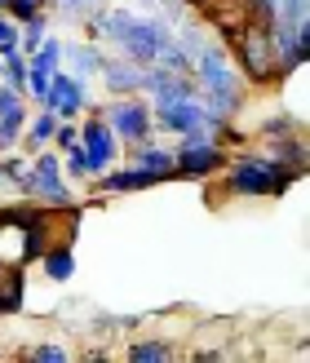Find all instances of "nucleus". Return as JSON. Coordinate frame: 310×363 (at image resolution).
Wrapping results in <instances>:
<instances>
[{
  "instance_id": "nucleus-11",
  "label": "nucleus",
  "mask_w": 310,
  "mask_h": 363,
  "mask_svg": "<svg viewBox=\"0 0 310 363\" xmlns=\"http://www.w3.org/2000/svg\"><path fill=\"white\" fill-rule=\"evenodd\" d=\"M147 98H151V102H182V98H195V80H191V71L147 67Z\"/></svg>"
},
{
  "instance_id": "nucleus-19",
  "label": "nucleus",
  "mask_w": 310,
  "mask_h": 363,
  "mask_svg": "<svg viewBox=\"0 0 310 363\" xmlns=\"http://www.w3.org/2000/svg\"><path fill=\"white\" fill-rule=\"evenodd\" d=\"M27 71H40V76H53V71H62V40H49L27 58Z\"/></svg>"
},
{
  "instance_id": "nucleus-23",
  "label": "nucleus",
  "mask_w": 310,
  "mask_h": 363,
  "mask_svg": "<svg viewBox=\"0 0 310 363\" xmlns=\"http://www.w3.org/2000/svg\"><path fill=\"white\" fill-rule=\"evenodd\" d=\"M58 155H62V173L71 182H89V160L80 151V142H76V147H67V151H58Z\"/></svg>"
},
{
  "instance_id": "nucleus-4",
  "label": "nucleus",
  "mask_w": 310,
  "mask_h": 363,
  "mask_svg": "<svg viewBox=\"0 0 310 363\" xmlns=\"http://www.w3.org/2000/svg\"><path fill=\"white\" fill-rule=\"evenodd\" d=\"M226 147L217 142L213 133L195 129V133H182L177 147H173V177H187V182H204V177H217L226 169Z\"/></svg>"
},
{
  "instance_id": "nucleus-14",
  "label": "nucleus",
  "mask_w": 310,
  "mask_h": 363,
  "mask_svg": "<svg viewBox=\"0 0 310 363\" xmlns=\"http://www.w3.org/2000/svg\"><path fill=\"white\" fill-rule=\"evenodd\" d=\"M129 164H138V169H147V173H155L160 182H169L173 177V151L169 147H160L155 138H147V142H133L129 147Z\"/></svg>"
},
{
  "instance_id": "nucleus-7",
  "label": "nucleus",
  "mask_w": 310,
  "mask_h": 363,
  "mask_svg": "<svg viewBox=\"0 0 310 363\" xmlns=\"http://www.w3.org/2000/svg\"><path fill=\"white\" fill-rule=\"evenodd\" d=\"M173 35V23L164 13H133V23H129V31L120 35V40L111 45V49H120V58H129V62H142V67H151L155 62V49L164 45Z\"/></svg>"
},
{
  "instance_id": "nucleus-12",
  "label": "nucleus",
  "mask_w": 310,
  "mask_h": 363,
  "mask_svg": "<svg viewBox=\"0 0 310 363\" xmlns=\"http://www.w3.org/2000/svg\"><path fill=\"white\" fill-rule=\"evenodd\" d=\"M62 62L71 67V76H76V80H94L98 71H102V62H106V53H102L98 40H67L62 45Z\"/></svg>"
},
{
  "instance_id": "nucleus-3",
  "label": "nucleus",
  "mask_w": 310,
  "mask_h": 363,
  "mask_svg": "<svg viewBox=\"0 0 310 363\" xmlns=\"http://www.w3.org/2000/svg\"><path fill=\"white\" fill-rule=\"evenodd\" d=\"M231 62H240L235 71L244 76V84H270V80H279V71H275V49H270V31L262 23H248L240 31H231Z\"/></svg>"
},
{
  "instance_id": "nucleus-10",
  "label": "nucleus",
  "mask_w": 310,
  "mask_h": 363,
  "mask_svg": "<svg viewBox=\"0 0 310 363\" xmlns=\"http://www.w3.org/2000/svg\"><path fill=\"white\" fill-rule=\"evenodd\" d=\"M102 89L111 98H129V94H147V67L129 62V58H106L102 62Z\"/></svg>"
},
{
  "instance_id": "nucleus-2",
  "label": "nucleus",
  "mask_w": 310,
  "mask_h": 363,
  "mask_svg": "<svg viewBox=\"0 0 310 363\" xmlns=\"http://www.w3.org/2000/svg\"><path fill=\"white\" fill-rule=\"evenodd\" d=\"M222 173H226L231 195H248V199L284 195L301 177L297 169H288V164H279V160H270V155H231Z\"/></svg>"
},
{
  "instance_id": "nucleus-9",
  "label": "nucleus",
  "mask_w": 310,
  "mask_h": 363,
  "mask_svg": "<svg viewBox=\"0 0 310 363\" xmlns=\"http://www.w3.org/2000/svg\"><path fill=\"white\" fill-rule=\"evenodd\" d=\"M84 102H89V89H84V80H76L71 71H53V80H49V98H45V106L58 120H76L80 111H84Z\"/></svg>"
},
{
  "instance_id": "nucleus-17",
  "label": "nucleus",
  "mask_w": 310,
  "mask_h": 363,
  "mask_svg": "<svg viewBox=\"0 0 310 363\" xmlns=\"http://www.w3.org/2000/svg\"><path fill=\"white\" fill-rule=\"evenodd\" d=\"M124 359H129V363H169L173 346H169V341H160V337H138V341H129Z\"/></svg>"
},
{
  "instance_id": "nucleus-18",
  "label": "nucleus",
  "mask_w": 310,
  "mask_h": 363,
  "mask_svg": "<svg viewBox=\"0 0 310 363\" xmlns=\"http://www.w3.org/2000/svg\"><path fill=\"white\" fill-rule=\"evenodd\" d=\"M270 160H279L288 169H306V138L301 133H288V138H270Z\"/></svg>"
},
{
  "instance_id": "nucleus-1",
  "label": "nucleus",
  "mask_w": 310,
  "mask_h": 363,
  "mask_svg": "<svg viewBox=\"0 0 310 363\" xmlns=\"http://www.w3.org/2000/svg\"><path fill=\"white\" fill-rule=\"evenodd\" d=\"M191 80H195V98L217 116H240L244 111V94L248 84L231 62L226 40H209V49L191 62Z\"/></svg>"
},
{
  "instance_id": "nucleus-20",
  "label": "nucleus",
  "mask_w": 310,
  "mask_h": 363,
  "mask_svg": "<svg viewBox=\"0 0 310 363\" xmlns=\"http://www.w3.org/2000/svg\"><path fill=\"white\" fill-rule=\"evenodd\" d=\"M151 67H169V71H191V58H187V49H182L173 35L164 40L160 49H155V62Z\"/></svg>"
},
{
  "instance_id": "nucleus-27",
  "label": "nucleus",
  "mask_w": 310,
  "mask_h": 363,
  "mask_svg": "<svg viewBox=\"0 0 310 363\" xmlns=\"http://www.w3.org/2000/svg\"><path fill=\"white\" fill-rule=\"evenodd\" d=\"M275 18H288V23H310V0H279V13Z\"/></svg>"
},
{
  "instance_id": "nucleus-26",
  "label": "nucleus",
  "mask_w": 310,
  "mask_h": 363,
  "mask_svg": "<svg viewBox=\"0 0 310 363\" xmlns=\"http://www.w3.org/2000/svg\"><path fill=\"white\" fill-rule=\"evenodd\" d=\"M80 142V124L76 120H58V129H53V151H67Z\"/></svg>"
},
{
  "instance_id": "nucleus-16",
  "label": "nucleus",
  "mask_w": 310,
  "mask_h": 363,
  "mask_svg": "<svg viewBox=\"0 0 310 363\" xmlns=\"http://www.w3.org/2000/svg\"><path fill=\"white\" fill-rule=\"evenodd\" d=\"M35 262H40V270H45L49 284H67L71 275H76V252H71V244H53Z\"/></svg>"
},
{
  "instance_id": "nucleus-24",
  "label": "nucleus",
  "mask_w": 310,
  "mask_h": 363,
  "mask_svg": "<svg viewBox=\"0 0 310 363\" xmlns=\"http://www.w3.org/2000/svg\"><path fill=\"white\" fill-rule=\"evenodd\" d=\"M27 359H31V363H67L71 350L58 346V341H40V346H31V350H27Z\"/></svg>"
},
{
  "instance_id": "nucleus-28",
  "label": "nucleus",
  "mask_w": 310,
  "mask_h": 363,
  "mask_svg": "<svg viewBox=\"0 0 310 363\" xmlns=\"http://www.w3.org/2000/svg\"><path fill=\"white\" fill-rule=\"evenodd\" d=\"M0 45H18V23L0 9Z\"/></svg>"
},
{
  "instance_id": "nucleus-8",
  "label": "nucleus",
  "mask_w": 310,
  "mask_h": 363,
  "mask_svg": "<svg viewBox=\"0 0 310 363\" xmlns=\"http://www.w3.org/2000/svg\"><path fill=\"white\" fill-rule=\"evenodd\" d=\"M80 151L89 160V177L106 173L120 160V142H116L111 124H106L102 116H84V124H80Z\"/></svg>"
},
{
  "instance_id": "nucleus-15",
  "label": "nucleus",
  "mask_w": 310,
  "mask_h": 363,
  "mask_svg": "<svg viewBox=\"0 0 310 363\" xmlns=\"http://www.w3.org/2000/svg\"><path fill=\"white\" fill-rule=\"evenodd\" d=\"M53 129H58V116L49 111V106H35V116H27V129H23V155H35V151H45L49 142H53Z\"/></svg>"
},
{
  "instance_id": "nucleus-21",
  "label": "nucleus",
  "mask_w": 310,
  "mask_h": 363,
  "mask_svg": "<svg viewBox=\"0 0 310 363\" xmlns=\"http://www.w3.org/2000/svg\"><path fill=\"white\" fill-rule=\"evenodd\" d=\"M49 5L58 9V18H67V23H76V27H80L98 5H106V0H49Z\"/></svg>"
},
{
  "instance_id": "nucleus-22",
  "label": "nucleus",
  "mask_w": 310,
  "mask_h": 363,
  "mask_svg": "<svg viewBox=\"0 0 310 363\" xmlns=\"http://www.w3.org/2000/svg\"><path fill=\"white\" fill-rule=\"evenodd\" d=\"M23 311V275H5L0 279V315H18Z\"/></svg>"
},
{
  "instance_id": "nucleus-5",
  "label": "nucleus",
  "mask_w": 310,
  "mask_h": 363,
  "mask_svg": "<svg viewBox=\"0 0 310 363\" xmlns=\"http://www.w3.org/2000/svg\"><path fill=\"white\" fill-rule=\"evenodd\" d=\"M27 199L45 208H80L76 195H71V182L62 173V155L58 151H35L31 155V186H27Z\"/></svg>"
},
{
  "instance_id": "nucleus-29",
  "label": "nucleus",
  "mask_w": 310,
  "mask_h": 363,
  "mask_svg": "<svg viewBox=\"0 0 310 363\" xmlns=\"http://www.w3.org/2000/svg\"><path fill=\"white\" fill-rule=\"evenodd\" d=\"M0 9H5V0H0Z\"/></svg>"
},
{
  "instance_id": "nucleus-6",
  "label": "nucleus",
  "mask_w": 310,
  "mask_h": 363,
  "mask_svg": "<svg viewBox=\"0 0 310 363\" xmlns=\"http://www.w3.org/2000/svg\"><path fill=\"white\" fill-rule=\"evenodd\" d=\"M102 120L111 124V133H116L120 147H133V142L160 138L155 124H151V98H147V94H129V98L102 102Z\"/></svg>"
},
{
  "instance_id": "nucleus-13",
  "label": "nucleus",
  "mask_w": 310,
  "mask_h": 363,
  "mask_svg": "<svg viewBox=\"0 0 310 363\" xmlns=\"http://www.w3.org/2000/svg\"><path fill=\"white\" fill-rule=\"evenodd\" d=\"M98 182V191H106V195H129V191H147V186H155V173H147V169H138V164H124V169H106V173H98L94 177Z\"/></svg>"
},
{
  "instance_id": "nucleus-25",
  "label": "nucleus",
  "mask_w": 310,
  "mask_h": 363,
  "mask_svg": "<svg viewBox=\"0 0 310 363\" xmlns=\"http://www.w3.org/2000/svg\"><path fill=\"white\" fill-rule=\"evenodd\" d=\"M45 9H49V0H5V13L13 18V23H27V18L45 13Z\"/></svg>"
}]
</instances>
